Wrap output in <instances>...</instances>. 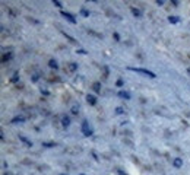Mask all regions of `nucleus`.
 Returning <instances> with one entry per match:
<instances>
[{
	"label": "nucleus",
	"mask_w": 190,
	"mask_h": 175,
	"mask_svg": "<svg viewBox=\"0 0 190 175\" xmlns=\"http://www.w3.org/2000/svg\"><path fill=\"white\" fill-rule=\"evenodd\" d=\"M61 123H63V126H65V127H67L69 124H70V118L67 115H65V117H63V120H61Z\"/></svg>",
	"instance_id": "423d86ee"
},
{
	"label": "nucleus",
	"mask_w": 190,
	"mask_h": 175,
	"mask_svg": "<svg viewBox=\"0 0 190 175\" xmlns=\"http://www.w3.org/2000/svg\"><path fill=\"white\" fill-rule=\"evenodd\" d=\"M63 35H65V36H66V38H67V40H69V41H72V42H76V41H75V40H73V38H72V36H70V35H69V34H66V32H63Z\"/></svg>",
	"instance_id": "ddd939ff"
},
{
	"label": "nucleus",
	"mask_w": 190,
	"mask_h": 175,
	"mask_svg": "<svg viewBox=\"0 0 190 175\" xmlns=\"http://www.w3.org/2000/svg\"><path fill=\"white\" fill-rule=\"evenodd\" d=\"M76 69H78V64H76V63H70V64H69V70H70V72H75Z\"/></svg>",
	"instance_id": "9b49d317"
},
{
	"label": "nucleus",
	"mask_w": 190,
	"mask_h": 175,
	"mask_svg": "<svg viewBox=\"0 0 190 175\" xmlns=\"http://www.w3.org/2000/svg\"><path fill=\"white\" fill-rule=\"evenodd\" d=\"M99 88H101V83H99V82H95V83L92 85V89H94L95 92H99Z\"/></svg>",
	"instance_id": "1a4fd4ad"
},
{
	"label": "nucleus",
	"mask_w": 190,
	"mask_h": 175,
	"mask_svg": "<svg viewBox=\"0 0 190 175\" xmlns=\"http://www.w3.org/2000/svg\"><path fill=\"white\" fill-rule=\"evenodd\" d=\"M119 174H120V175H126V174H124L123 171H120V169H119Z\"/></svg>",
	"instance_id": "4be33fe9"
},
{
	"label": "nucleus",
	"mask_w": 190,
	"mask_h": 175,
	"mask_svg": "<svg viewBox=\"0 0 190 175\" xmlns=\"http://www.w3.org/2000/svg\"><path fill=\"white\" fill-rule=\"evenodd\" d=\"M78 112H79V107L73 105V107H72V114H78Z\"/></svg>",
	"instance_id": "f8f14e48"
},
{
	"label": "nucleus",
	"mask_w": 190,
	"mask_h": 175,
	"mask_svg": "<svg viewBox=\"0 0 190 175\" xmlns=\"http://www.w3.org/2000/svg\"><path fill=\"white\" fill-rule=\"evenodd\" d=\"M127 70H132V72H136V73H142V74H146L149 78H155V73H152L146 69H141V67H129Z\"/></svg>",
	"instance_id": "f257e3e1"
},
{
	"label": "nucleus",
	"mask_w": 190,
	"mask_h": 175,
	"mask_svg": "<svg viewBox=\"0 0 190 175\" xmlns=\"http://www.w3.org/2000/svg\"><path fill=\"white\" fill-rule=\"evenodd\" d=\"M54 5H56V6H59V7H61V3H60V2H57V0H54Z\"/></svg>",
	"instance_id": "6ab92c4d"
},
{
	"label": "nucleus",
	"mask_w": 190,
	"mask_h": 175,
	"mask_svg": "<svg viewBox=\"0 0 190 175\" xmlns=\"http://www.w3.org/2000/svg\"><path fill=\"white\" fill-rule=\"evenodd\" d=\"M48 66L51 67V69H57V67H59V64H57L56 60H50V61H48Z\"/></svg>",
	"instance_id": "6e6552de"
},
{
	"label": "nucleus",
	"mask_w": 190,
	"mask_h": 175,
	"mask_svg": "<svg viewBox=\"0 0 190 175\" xmlns=\"http://www.w3.org/2000/svg\"><path fill=\"white\" fill-rule=\"evenodd\" d=\"M86 101L89 102L91 105H95V104H97V98H95L94 95H88V96H86Z\"/></svg>",
	"instance_id": "20e7f679"
},
{
	"label": "nucleus",
	"mask_w": 190,
	"mask_h": 175,
	"mask_svg": "<svg viewBox=\"0 0 190 175\" xmlns=\"http://www.w3.org/2000/svg\"><path fill=\"white\" fill-rule=\"evenodd\" d=\"M168 21H170L171 23H177V22H179L180 19L177 18V16H168Z\"/></svg>",
	"instance_id": "9d476101"
},
{
	"label": "nucleus",
	"mask_w": 190,
	"mask_h": 175,
	"mask_svg": "<svg viewBox=\"0 0 190 175\" xmlns=\"http://www.w3.org/2000/svg\"><path fill=\"white\" fill-rule=\"evenodd\" d=\"M119 96H120V98H126V99L130 98L129 92H126V91H120V92H119Z\"/></svg>",
	"instance_id": "0eeeda50"
},
{
	"label": "nucleus",
	"mask_w": 190,
	"mask_h": 175,
	"mask_svg": "<svg viewBox=\"0 0 190 175\" xmlns=\"http://www.w3.org/2000/svg\"><path fill=\"white\" fill-rule=\"evenodd\" d=\"M116 112H117V114H121V112H124V109H123V108H117Z\"/></svg>",
	"instance_id": "a211bd4d"
},
{
	"label": "nucleus",
	"mask_w": 190,
	"mask_h": 175,
	"mask_svg": "<svg viewBox=\"0 0 190 175\" xmlns=\"http://www.w3.org/2000/svg\"><path fill=\"white\" fill-rule=\"evenodd\" d=\"M61 175H65V174H61Z\"/></svg>",
	"instance_id": "5701e85b"
},
{
	"label": "nucleus",
	"mask_w": 190,
	"mask_h": 175,
	"mask_svg": "<svg viewBox=\"0 0 190 175\" xmlns=\"http://www.w3.org/2000/svg\"><path fill=\"white\" fill-rule=\"evenodd\" d=\"M56 143H44V146H54Z\"/></svg>",
	"instance_id": "412c9836"
},
{
	"label": "nucleus",
	"mask_w": 190,
	"mask_h": 175,
	"mask_svg": "<svg viewBox=\"0 0 190 175\" xmlns=\"http://www.w3.org/2000/svg\"><path fill=\"white\" fill-rule=\"evenodd\" d=\"M132 12H133V15H136V16H141V10H139V9H132Z\"/></svg>",
	"instance_id": "2eb2a0df"
},
{
	"label": "nucleus",
	"mask_w": 190,
	"mask_h": 175,
	"mask_svg": "<svg viewBox=\"0 0 190 175\" xmlns=\"http://www.w3.org/2000/svg\"><path fill=\"white\" fill-rule=\"evenodd\" d=\"M61 15L65 16V18H66V19H67L70 23H76V19H75V16H73V15L67 13V12H65V10H61Z\"/></svg>",
	"instance_id": "7ed1b4c3"
},
{
	"label": "nucleus",
	"mask_w": 190,
	"mask_h": 175,
	"mask_svg": "<svg viewBox=\"0 0 190 175\" xmlns=\"http://www.w3.org/2000/svg\"><path fill=\"white\" fill-rule=\"evenodd\" d=\"M82 15H83V16H88V15H89V12L85 10V9H82Z\"/></svg>",
	"instance_id": "f3484780"
},
{
	"label": "nucleus",
	"mask_w": 190,
	"mask_h": 175,
	"mask_svg": "<svg viewBox=\"0 0 190 175\" xmlns=\"http://www.w3.org/2000/svg\"><path fill=\"white\" fill-rule=\"evenodd\" d=\"M173 162H174V166H177V168H180V166L183 165V160H181L180 158H175Z\"/></svg>",
	"instance_id": "39448f33"
},
{
	"label": "nucleus",
	"mask_w": 190,
	"mask_h": 175,
	"mask_svg": "<svg viewBox=\"0 0 190 175\" xmlns=\"http://www.w3.org/2000/svg\"><path fill=\"white\" fill-rule=\"evenodd\" d=\"M82 131H83L85 136H91V134H92V130H89V127H88V123H86V121L82 123Z\"/></svg>",
	"instance_id": "f03ea898"
},
{
	"label": "nucleus",
	"mask_w": 190,
	"mask_h": 175,
	"mask_svg": "<svg viewBox=\"0 0 190 175\" xmlns=\"http://www.w3.org/2000/svg\"><path fill=\"white\" fill-rule=\"evenodd\" d=\"M117 85H119V86H121V85H123V80H121V79H119V80H117Z\"/></svg>",
	"instance_id": "aec40b11"
},
{
	"label": "nucleus",
	"mask_w": 190,
	"mask_h": 175,
	"mask_svg": "<svg viewBox=\"0 0 190 175\" xmlns=\"http://www.w3.org/2000/svg\"><path fill=\"white\" fill-rule=\"evenodd\" d=\"M82 175H83V174H82Z\"/></svg>",
	"instance_id": "b1692460"
},
{
	"label": "nucleus",
	"mask_w": 190,
	"mask_h": 175,
	"mask_svg": "<svg viewBox=\"0 0 190 175\" xmlns=\"http://www.w3.org/2000/svg\"><path fill=\"white\" fill-rule=\"evenodd\" d=\"M25 118L23 117H16V118H13V120H12V123H16V121H23Z\"/></svg>",
	"instance_id": "dca6fc26"
},
{
	"label": "nucleus",
	"mask_w": 190,
	"mask_h": 175,
	"mask_svg": "<svg viewBox=\"0 0 190 175\" xmlns=\"http://www.w3.org/2000/svg\"><path fill=\"white\" fill-rule=\"evenodd\" d=\"M21 140H22V142H23V143H27V145H28V146H31V145H32V143H31V142H29V140H28V139H25V137H22V136H21Z\"/></svg>",
	"instance_id": "4468645a"
}]
</instances>
